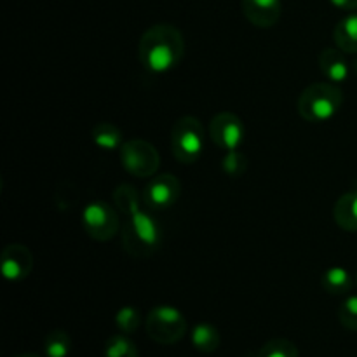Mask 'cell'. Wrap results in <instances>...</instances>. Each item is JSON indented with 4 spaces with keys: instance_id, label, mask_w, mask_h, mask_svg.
Returning a JSON list of instances; mask_svg holds the SVG:
<instances>
[{
    "instance_id": "obj_18",
    "label": "cell",
    "mask_w": 357,
    "mask_h": 357,
    "mask_svg": "<svg viewBox=\"0 0 357 357\" xmlns=\"http://www.w3.org/2000/svg\"><path fill=\"white\" fill-rule=\"evenodd\" d=\"M72 351V338L66 331L54 330L45 335L44 354L45 357H68Z\"/></svg>"
},
{
    "instance_id": "obj_19",
    "label": "cell",
    "mask_w": 357,
    "mask_h": 357,
    "mask_svg": "<svg viewBox=\"0 0 357 357\" xmlns=\"http://www.w3.org/2000/svg\"><path fill=\"white\" fill-rule=\"evenodd\" d=\"M103 357H139L138 349L128 338V335H114L105 342Z\"/></svg>"
},
{
    "instance_id": "obj_26",
    "label": "cell",
    "mask_w": 357,
    "mask_h": 357,
    "mask_svg": "<svg viewBox=\"0 0 357 357\" xmlns=\"http://www.w3.org/2000/svg\"><path fill=\"white\" fill-rule=\"evenodd\" d=\"M13 357H42L38 354H30V352H26V354H17V356H13Z\"/></svg>"
},
{
    "instance_id": "obj_5",
    "label": "cell",
    "mask_w": 357,
    "mask_h": 357,
    "mask_svg": "<svg viewBox=\"0 0 357 357\" xmlns=\"http://www.w3.org/2000/svg\"><path fill=\"white\" fill-rule=\"evenodd\" d=\"M146 335L160 345L178 344L187 335V319L183 312L173 305H157L145 321Z\"/></svg>"
},
{
    "instance_id": "obj_10",
    "label": "cell",
    "mask_w": 357,
    "mask_h": 357,
    "mask_svg": "<svg viewBox=\"0 0 357 357\" xmlns=\"http://www.w3.org/2000/svg\"><path fill=\"white\" fill-rule=\"evenodd\" d=\"M33 271V255L23 244H9L0 255V272L7 281H24Z\"/></svg>"
},
{
    "instance_id": "obj_11",
    "label": "cell",
    "mask_w": 357,
    "mask_h": 357,
    "mask_svg": "<svg viewBox=\"0 0 357 357\" xmlns=\"http://www.w3.org/2000/svg\"><path fill=\"white\" fill-rule=\"evenodd\" d=\"M243 13L255 26L272 28L282 14V0H243Z\"/></svg>"
},
{
    "instance_id": "obj_4",
    "label": "cell",
    "mask_w": 357,
    "mask_h": 357,
    "mask_svg": "<svg viewBox=\"0 0 357 357\" xmlns=\"http://www.w3.org/2000/svg\"><path fill=\"white\" fill-rule=\"evenodd\" d=\"M206 146V131L194 115H183L171 129V152L178 162L190 166L201 159Z\"/></svg>"
},
{
    "instance_id": "obj_9",
    "label": "cell",
    "mask_w": 357,
    "mask_h": 357,
    "mask_svg": "<svg viewBox=\"0 0 357 357\" xmlns=\"http://www.w3.org/2000/svg\"><path fill=\"white\" fill-rule=\"evenodd\" d=\"M181 195V183L174 174H159L146 183L143 201L153 211L173 208Z\"/></svg>"
},
{
    "instance_id": "obj_22",
    "label": "cell",
    "mask_w": 357,
    "mask_h": 357,
    "mask_svg": "<svg viewBox=\"0 0 357 357\" xmlns=\"http://www.w3.org/2000/svg\"><path fill=\"white\" fill-rule=\"evenodd\" d=\"M114 202L122 215H128L132 208L139 206V195L132 185H119L114 192Z\"/></svg>"
},
{
    "instance_id": "obj_3",
    "label": "cell",
    "mask_w": 357,
    "mask_h": 357,
    "mask_svg": "<svg viewBox=\"0 0 357 357\" xmlns=\"http://www.w3.org/2000/svg\"><path fill=\"white\" fill-rule=\"evenodd\" d=\"M344 105V93L333 82H316L302 91L298 98V114L303 121L323 124L331 121Z\"/></svg>"
},
{
    "instance_id": "obj_2",
    "label": "cell",
    "mask_w": 357,
    "mask_h": 357,
    "mask_svg": "<svg viewBox=\"0 0 357 357\" xmlns=\"http://www.w3.org/2000/svg\"><path fill=\"white\" fill-rule=\"evenodd\" d=\"M122 229V246L135 258H146L155 253L162 243V230L152 215L142 206L128 213Z\"/></svg>"
},
{
    "instance_id": "obj_16",
    "label": "cell",
    "mask_w": 357,
    "mask_h": 357,
    "mask_svg": "<svg viewBox=\"0 0 357 357\" xmlns=\"http://www.w3.org/2000/svg\"><path fill=\"white\" fill-rule=\"evenodd\" d=\"M321 286L330 295H347L354 286V279L345 267H331L321 278Z\"/></svg>"
},
{
    "instance_id": "obj_12",
    "label": "cell",
    "mask_w": 357,
    "mask_h": 357,
    "mask_svg": "<svg viewBox=\"0 0 357 357\" xmlns=\"http://www.w3.org/2000/svg\"><path fill=\"white\" fill-rule=\"evenodd\" d=\"M319 68L323 75L326 77L330 82L342 84L349 79L351 73V66H349L347 59H345V52L340 51L338 47H326L319 52Z\"/></svg>"
},
{
    "instance_id": "obj_13",
    "label": "cell",
    "mask_w": 357,
    "mask_h": 357,
    "mask_svg": "<svg viewBox=\"0 0 357 357\" xmlns=\"http://www.w3.org/2000/svg\"><path fill=\"white\" fill-rule=\"evenodd\" d=\"M333 220L345 232H357V190L338 197L333 206Z\"/></svg>"
},
{
    "instance_id": "obj_1",
    "label": "cell",
    "mask_w": 357,
    "mask_h": 357,
    "mask_svg": "<svg viewBox=\"0 0 357 357\" xmlns=\"http://www.w3.org/2000/svg\"><path fill=\"white\" fill-rule=\"evenodd\" d=\"M183 33L173 24H153L139 38V63L146 72L155 73V75H162L176 68L183 59Z\"/></svg>"
},
{
    "instance_id": "obj_6",
    "label": "cell",
    "mask_w": 357,
    "mask_h": 357,
    "mask_svg": "<svg viewBox=\"0 0 357 357\" xmlns=\"http://www.w3.org/2000/svg\"><path fill=\"white\" fill-rule=\"evenodd\" d=\"M121 152L122 167L136 178H150L159 171L160 155L155 146L146 139H128Z\"/></svg>"
},
{
    "instance_id": "obj_14",
    "label": "cell",
    "mask_w": 357,
    "mask_h": 357,
    "mask_svg": "<svg viewBox=\"0 0 357 357\" xmlns=\"http://www.w3.org/2000/svg\"><path fill=\"white\" fill-rule=\"evenodd\" d=\"M335 45L345 54H357V13H351L338 21L333 30Z\"/></svg>"
},
{
    "instance_id": "obj_7",
    "label": "cell",
    "mask_w": 357,
    "mask_h": 357,
    "mask_svg": "<svg viewBox=\"0 0 357 357\" xmlns=\"http://www.w3.org/2000/svg\"><path fill=\"white\" fill-rule=\"evenodd\" d=\"M82 227L91 239L107 243L119 234L121 220L108 202L93 201L82 209Z\"/></svg>"
},
{
    "instance_id": "obj_27",
    "label": "cell",
    "mask_w": 357,
    "mask_h": 357,
    "mask_svg": "<svg viewBox=\"0 0 357 357\" xmlns=\"http://www.w3.org/2000/svg\"><path fill=\"white\" fill-rule=\"evenodd\" d=\"M352 66H354V70L357 72V54H356V59H354V63H352Z\"/></svg>"
},
{
    "instance_id": "obj_24",
    "label": "cell",
    "mask_w": 357,
    "mask_h": 357,
    "mask_svg": "<svg viewBox=\"0 0 357 357\" xmlns=\"http://www.w3.org/2000/svg\"><path fill=\"white\" fill-rule=\"evenodd\" d=\"M338 321L349 331H357V295H351L338 307Z\"/></svg>"
},
{
    "instance_id": "obj_8",
    "label": "cell",
    "mask_w": 357,
    "mask_h": 357,
    "mask_svg": "<svg viewBox=\"0 0 357 357\" xmlns=\"http://www.w3.org/2000/svg\"><path fill=\"white\" fill-rule=\"evenodd\" d=\"M246 136V128L239 115L220 112L209 122V139L223 152L239 150Z\"/></svg>"
},
{
    "instance_id": "obj_28",
    "label": "cell",
    "mask_w": 357,
    "mask_h": 357,
    "mask_svg": "<svg viewBox=\"0 0 357 357\" xmlns=\"http://www.w3.org/2000/svg\"><path fill=\"white\" fill-rule=\"evenodd\" d=\"M356 282H357V275H356Z\"/></svg>"
},
{
    "instance_id": "obj_25",
    "label": "cell",
    "mask_w": 357,
    "mask_h": 357,
    "mask_svg": "<svg viewBox=\"0 0 357 357\" xmlns=\"http://www.w3.org/2000/svg\"><path fill=\"white\" fill-rule=\"evenodd\" d=\"M330 2L342 10H357V0H330Z\"/></svg>"
},
{
    "instance_id": "obj_15",
    "label": "cell",
    "mask_w": 357,
    "mask_h": 357,
    "mask_svg": "<svg viewBox=\"0 0 357 357\" xmlns=\"http://www.w3.org/2000/svg\"><path fill=\"white\" fill-rule=\"evenodd\" d=\"M190 340L192 345L202 354H213V352L218 351L220 344H222L220 331L209 323L195 324L190 331Z\"/></svg>"
},
{
    "instance_id": "obj_21",
    "label": "cell",
    "mask_w": 357,
    "mask_h": 357,
    "mask_svg": "<svg viewBox=\"0 0 357 357\" xmlns=\"http://www.w3.org/2000/svg\"><path fill=\"white\" fill-rule=\"evenodd\" d=\"M115 324H117L119 331L124 335H132L138 331L139 324H142V312L136 307H122L117 314H115Z\"/></svg>"
},
{
    "instance_id": "obj_20",
    "label": "cell",
    "mask_w": 357,
    "mask_h": 357,
    "mask_svg": "<svg viewBox=\"0 0 357 357\" xmlns=\"http://www.w3.org/2000/svg\"><path fill=\"white\" fill-rule=\"evenodd\" d=\"M253 357H298V349L288 338H272Z\"/></svg>"
},
{
    "instance_id": "obj_17",
    "label": "cell",
    "mask_w": 357,
    "mask_h": 357,
    "mask_svg": "<svg viewBox=\"0 0 357 357\" xmlns=\"http://www.w3.org/2000/svg\"><path fill=\"white\" fill-rule=\"evenodd\" d=\"M93 143L98 149L105 150V152H114V150H121L124 145V138H122L121 129L112 122H98L93 128Z\"/></svg>"
},
{
    "instance_id": "obj_23",
    "label": "cell",
    "mask_w": 357,
    "mask_h": 357,
    "mask_svg": "<svg viewBox=\"0 0 357 357\" xmlns=\"http://www.w3.org/2000/svg\"><path fill=\"white\" fill-rule=\"evenodd\" d=\"M222 169L227 176L241 178L248 169L246 155H244L243 152H239V150H230V152H225L222 159Z\"/></svg>"
}]
</instances>
